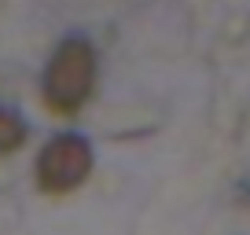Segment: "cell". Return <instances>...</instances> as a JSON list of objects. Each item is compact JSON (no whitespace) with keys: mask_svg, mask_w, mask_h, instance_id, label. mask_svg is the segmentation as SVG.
<instances>
[{"mask_svg":"<svg viewBox=\"0 0 250 235\" xmlns=\"http://www.w3.org/2000/svg\"><path fill=\"white\" fill-rule=\"evenodd\" d=\"M96 85V52L85 37H70L55 48L52 63L44 70L41 81V96H44V107L55 114H78L88 103Z\"/></svg>","mask_w":250,"mask_h":235,"instance_id":"1","label":"cell"},{"mask_svg":"<svg viewBox=\"0 0 250 235\" xmlns=\"http://www.w3.org/2000/svg\"><path fill=\"white\" fill-rule=\"evenodd\" d=\"M26 143V121L15 114V110L0 107V158L11 155V151H19Z\"/></svg>","mask_w":250,"mask_h":235,"instance_id":"3","label":"cell"},{"mask_svg":"<svg viewBox=\"0 0 250 235\" xmlns=\"http://www.w3.org/2000/svg\"><path fill=\"white\" fill-rule=\"evenodd\" d=\"M92 173V147L85 136L62 133L44 143L37 155V184L48 195H66V191L81 188Z\"/></svg>","mask_w":250,"mask_h":235,"instance_id":"2","label":"cell"}]
</instances>
